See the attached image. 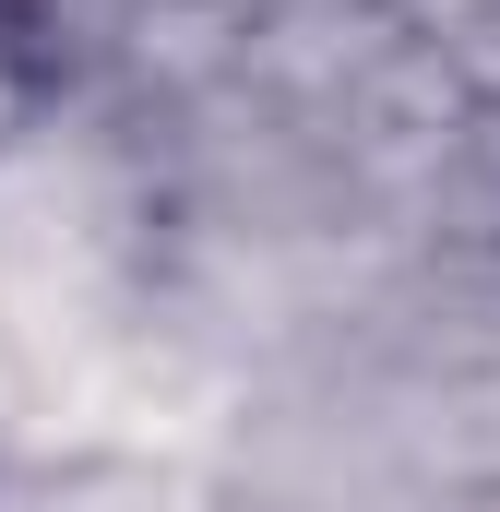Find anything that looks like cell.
<instances>
[{"label": "cell", "instance_id": "1", "mask_svg": "<svg viewBox=\"0 0 500 512\" xmlns=\"http://www.w3.org/2000/svg\"><path fill=\"white\" fill-rule=\"evenodd\" d=\"M381 12L477 120H500V0H381Z\"/></svg>", "mask_w": 500, "mask_h": 512}, {"label": "cell", "instance_id": "2", "mask_svg": "<svg viewBox=\"0 0 500 512\" xmlns=\"http://www.w3.org/2000/svg\"><path fill=\"white\" fill-rule=\"evenodd\" d=\"M48 96H60V84H48V72H36V60H24V48L0 36V155H12L24 131H36V108H48Z\"/></svg>", "mask_w": 500, "mask_h": 512}, {"label": "cell", "instance_id": "3", "mask_svg": "<svg viewBox=\"0 0 500 512\" xmlns=\"http://www.w3.org/2000/svg\"><path fill=\"white\" fill-rule=\"evenodd\" d=\"M465 512H500V489H489V501H465Z\"/></svg>", "mask_w": 500, "mask_h": 512}, {"label": "cell", "instance_id": "4", "mask_svg": "<svg viewBox=\"0 0 500 512\" xmlns=\"http://www.w3.org/2000/svg\"><path fill=\"white\" fill-rule=\"evenodd\" d=\"M0 477H12V441H0Z\"/></svg>", "mask_w": 500, "mask_h": 512}]
</instances>
